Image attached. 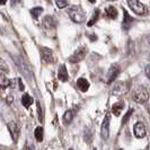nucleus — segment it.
I'll return each mask as SVG.
<instances>
[{"mask_svg": "<svg viewBox=\"0 0 150 150\" xmlns=\"http://www.w3.org/2000/svg\"><path fill=\"white\" fill-rule=\"evenodd\" d=\"M68 14H69V17L71 18V21L77 23V24H81L86 19V14H85V11H83V8L80 6H71V7H69Z\"/></svg>", "mask_w": 150, "mask_h": 150, "instance_id": "nucleus-1", "label": "nucleus"}, {"mask_svg": "<svg viewBox=\"0 0 150 150\" xmlns=\"http://www.w3.org/2000/svg\"><path fill=\"white\" fill-rule=\"evenodd\" d=\"M74 117H75V112L72 110H68L67 112L63 114V121L66 124H70L74 120Z\"/></svg>", "mask_w": 150, "mask_h": 150, "instance_id": "nucleus-18", "label": "nucleus"}, {"mask_svg": "<svg viewBox=\"0 0 150 150\" xmlns=\"http://www.w3.org/2000/svg\"><path fill=\"white\" fill-rule=\"evenodd\" d=\"M107 1H116V0H107Z\"/></svg>", "mask_w": 150, "mask_h": 150, "instance_id": "nucleus-35", "label": "nucleus"}, {"mask_svg": "<svg viewBox=\"0 0 150 150\" xmlns=\"http://www.w3.org/2000/svg\"><path fill=\"white\" fill-rule=\"evenodd\" d=\"M42 13H43V8L42 7H35L33 9H30V15L34 19H38Z\"/></svg>", "mask_w": 150, "mask_h": 150, "instance_id": "nucleus-22", "label": "nucleus"}, {"mask_svg": "<svg viewBox=\"0 0 150 150\" xmlns=\"http://www.w3.org/2000/svg\"><path fill=\"white\" fill-rule=\"evenodd\" d=\"M144 72H146V76H147V78L150 80V64H148V66H146V68H144Z\"/></svg>", "mask_w": 150, "mask_h": 150, "instance_id": "nucleus-27", "label": "nucleus"}, {"mask_svg": "<svg viewBox=\"0 0 150 150\" xmlns=\"http://www.w3.org/2000/svg\"><path fill=\"white\" fill-rule=\"evenodd\" d=\"M119 150H123V149H119Z\"/></svg>", "mask_w": 150, "mask_h": 150, "instance_id": "nucleus-39", "label": "nucleus"}, {"mask_svg": "<svg viewBox=\"0 0 150 150\" xmlns=\"http://www.w3.org/2000/svg\"><path fill=\"white\" fill-rule=\"evenodd\" d=\"M105 11H106V16L110 19H115L117 17V10L114 7H112V6H108V7L106 8Z\"/></svg>", "mask_w": 150, "mask_h": 150, "instance_id": "nucleus-19", "label": "nucleus"}, {"mask_svg": "<svg viewBox=\"0 0 150 150\" xmlns=\"http://www.w3.org/2000/svg\"><path fill=\"white\" fill-rule=\"evenodd\" d=\"M132 96H133V99H134L137 103L144 104L148 100V98H149V91H148V89L146 87L140 86V87H138L133 91V95Z\"/></svg>", "mask_w": 150, "mask_h": 150, "instance_id": "nucleus-2", "label": "nucleus"}, {"mask_svg": "<svg viewBox=\"0 0 150 150\" xmlns=\"http://www.w3.org/2000/svg\"><path fill=\"white\" fill-rule=\"evenodd\" d=\"M34 103V99H33V97L30 96V95H28V94H24L22 97V104L24 107H26V108H28L32 104Z\"/></svg>", "mask_w": 150, "mask_h": 150, "instance_id": "nucleus-17", "label": "nucleus"}, {"mask_svg": "<svg viewBox=\"0 0 150 150\" xmlns=\"http://www.w3.org/2000/svg\"><path fill=\"white\" fill-rule=\"evenodd\" d=\"M21 4V0H11V4H13V6H15L16 4Z\"/></svg>", "mask_w": 150, "mask_h": 150, "instance_id": "nucleus-30", "label": "nucleus"}, {"mask_svg": "<svg viewBox=\"0 0 150 150\" xmlns=\"http://www.w3.org/2000/svg\"><path fill=\"white\" fill-rule=\"evenodd\" d=\"M7 128H8V131H9L10 135H11V138H13V140H14L15 142H17L18 137H19V130H18L17 123H16L15 121H11V122H9L7 124Z\"/></svg>", "mask_w": 150, "mask_h": 150, "instance_id": "nucleus-11", "label": "nucleus"}, {"mask_svg": "<svg viewBox=\"0 0 150 150\" xmlns=\"http://www.w3.org/2000/svg\"><path fill=\"white\" fill-rule=\"evenodd\" d=\"M132 113H133V108H130L128 112H127V114L123 116V119H122V124H123V125H124V124H127V122H128L129 119L131 117Z\"/></svg>", "mask_w": 150, "mask_h": 150, "instance_id": "nucleus-24", "label": "nucleus"}, {"mask_svg": "<svg viewBox=\"0 0 150 150\" xmlns=\"http://www.w3.org/2000/svg\"><path fill=\"white\" fill-rule=\"evenodd\" d=\"M148 43H149V44H150V35H149V36H148Z\"/></svg>", "mask_w": 150, "mask_h": 150, "instance_id": "nucleus-34", "label": "nucleus"}, {"mask_svg": "<svg viewBox=\"0 0 150 150\" xmlns=\"http://www.w3.org/2000/svg\"><path fill=\"white\" fill-rule=\"evenodd\" d=\"M58 78L60 79L61 81H68V79H69V75H68V71H67V68L64 64H62L60 66L59 68V71H58Z\"/></svg>", "mask_w": 150, "mask_h": 150, "instance_id": "nucleus-13", "label": "nucleus"}, {"mask_svg": "<svg viewBox=\"0 0 150 150\" xmlns=\"http://www.w3.org/2000/svg\"><path fill=\"white\" fill-rule=\"evenodd\" d=\"M41 55H42V60L45 63H53L54 62V55L51 49L49 47H41Z\"/></svg>", "mask_w": 150, "mask_h": 150, "instance_id": "nucleus-10", "label": "nucleus"}, {"mask_svg": "<svg viewBox=\"0 0 150 150\" xmlns=\"http://www.w3.org/2000/svg\"><path fill=\"white\" fill-rule=\"evenodd\" d=\"M77 86H78V88L81 90L83 93H86L88 90V88H89V83L85 78H79L77 80Z\"/></svg>", "mask_w": 150, "mask_h": 150, "instance_id": "nucleus-15", "label": "nucleus"}, {"mask_svg": "<svg viewBox=\"0 0 150 150\" xmlns=\"http://www.w3.org/2000/svg\"><path fill=\"white\" fill-rule=\"evenodd\" d=\"M11 102H13V97H11V96H10V97L8 96V97H7V103H8V104H11Z\"/></svg>", "mask_w": 150, "mask_h": 150, "instance_id": "nucleus-31", "label": "nucleus"}, {"mask_svg": "<svg viewBox=\"0 0 150 150\" xmlns=\"http://www.w3.org/2000/svg\"><path fill=\"white\" fill-rule=\"evenodd\" d=\"M69 150H74V149H69Z\"/></svg>", "mask_w": 150, "mask_h": 150, "instance_id": "nucleus-38", "label": "nucleus"}, {"mask_svg": "<svg viewBox=\"0 0 150 150\" xmlns=\"http://www.w3.org/2000/svg\"><path fill=\"white\" fill-rule=\"evenodd\" d=\"M55 5L58 6V8H66L68 5V0H55Z\"/></svg>", "mask_w": 150, "mask_h": 150, "instance_id": "nucleus-25", "label": "nucleus"}, {"mask_svg": "<svg viewBox=\"0 0 150 150\" xmlns=\"http://www.w3.org/2000/svg\"><path fill=\"white\" fill-rule=\"evenodd\" d=\"M24 150H35V147L33 143H30V144H26L25 146V149Z\"/></svg>", "mask_w": 150, "mask_h": 150, "instance_id": "nucleus-28", "label": "nucleus"}, {"mask_svg": "<svg viewBox=\"0 0 150 150\" xmlns=\"http://www.w3.org/2000/svg\"><path fill=\"white\" fill-rule=\"evenodd\" d=\"M123 107H124V103H123L122 100H121V102H116V103L112 106V113L115 116H120Z\"/></svg>", "mask_w": 150, "mask_h": 150, "instance_id": "nucleus-16", "label": "nucleus"}, {"mask_svg": "<svg viewBox=\"0 0 150 150\" xmlns=\"http://www.w3.org/2000/svg\"><path fill=\"white\" fill-rule=\"evenodd\" d=\"M89 2H91V4H94V2H96V0H88Z\"/></svg>", "mask_w": 150, "mask_h": 150, "instance_id": "nucleus-33", "label": "nucleus"}, {"mask_svg": "<svg viewBox=\"0 0 150 150\" xmlns=\"http://www.w3.org/2000/svg\"><path fill=\"white\" fill-rule=\"evenodd\" d=\"M13 59L15 61L17 68L19 69V71L25 76V78H26V79H30V78H32V71H30V67L27 66V63L23 60L21 57H17V55H14Z\"/></svg>", "mask_w": 150, "mask_h": 150, "instance_id": "nucleus-3", "label": "nucleus"}, {"mask_svg": "<svg viewBox=\"0 0 150 150\" xmlns=\"http://www.w3.org/2000/svg\"><path fill=\"white\" fill-rule=\"evenodd\" d=\"M18 83H19V90H24V88H25V87H24V85H23V81H22V79H21V78H18Z\"/></svg>", "mask_w": 150, "mask_h": 150, "instance_id": "nucleus-29", "label": "nucleus"}, {"mask_svg": "<svg viewBox=\"0 0 150 150\" xmlns=\"http://www.w3.org/2000/svg\"><path fill=\"white\" fill-rule=\"evenodd\" d=\"M121 72V68L119 64H116V63H114L111 66V68L108 69V72H107V79H106V83H112L115 79H116V77L120 75Z\"/></svg>", "mask_w": 150, "mask_h": 150, "instance_id": "nucleus-8", "label": "nucleus"}, {"mask_svg": "<svg viewBox=\"0 0 150 150\" xmlns=\"http://www.w3.org/2000/svg\"><path fill=\"white\" fill-rule=\"evenodd\" d=\"M42 24H43V27L46 28V30H52V28L55 27V22H54L53 17H51V16H45Z\"/></svg>", "mask_w": 150, "mask_h": 150, "instance_id": "nucleus-14", "label": "nucleus"}, {"mask_svg": "<svg viewBox=\"0 0 150 150\" xmlns=\"http://www.w3.org/2000/svg\"><path fill=\"white\" fill-rule=\"evenodd\" d=\"M129 89H130V83H128V81H117L113 86L112 94L115 96H120V95L127 94Z\"/></svg>", "mask_w": 150, "mask_h": 150, "instance_id": "nucleus-4", "label": "nucleus"}, {"mask_svg": "<svg viewBox=\"0 0 150 150\" xmlns=\"http://www.w3.org/2000/svg\"><path fill=\"white\" fill-rule=\"evenodd\" d=\"M34 135H35V139L38 140V142H42L43 141V135H44V131L42 127H38L34 131Z\"/></svg>", "mask_w": 150, "mask_h": 150, "instance_id": "nucleus-20", "label": "nucleus"}, {"mask_svg": "<svg viewBox=\"0 0 150 150\" xmlns=\"http://www.w3.org/2000/svg\"><path fill=\"white\" fill-rule=\"evenodd\" d=\"M110 114H107L105 116V119L103 120V123L100 125V135H102V139L103 140H107L110 138V124H111V121H110Z\"/></svg>", "mask_w": 150, "mask_h": 150, "instance_id": "nucleus-7", "label": "nucleus"}, {"mask_svg": "<svg viewBox=\"0 0 150 150\" xmlns=\"http://www.w3.org/2000/svg\"><path fill=\"white\" fill-rule=\"evenodd\" d=\"M86 53H87V49H86L85 46H80V47H78L75 52H74V54L69 58V61H70L71 63H78V62H80V61H83V59H85Z\"/></svg>", "mask_w": 150, "mask_h": 150, "instance_id": "nucleus-6", "label": "nucleus"}, {"mask_svg": "<svg viewBox=\"0 0 150 150\" xmlns=\"http://www.w3.org/2000/svg\"><path fill=\"white\" fill-rule=\"evenodd\" d=\"M149 60H150V54H149Z\"/></svg>", "mask_w": 150, "mask_h": 150, "instance_id": "nucleus-37", "label": "nucleus"}, {"mask_svg": "<svg viewBox=\"0 0 150 150\" xmlns=\"http://www.w3.org/2000/svg\"><path fill=\"white\" fill-rule=\"evenodd\" d=\"M93 150H97V149H96V148H94V149H93Z\"/></svg>", "mask_w": 150, "mask_h": 150, "instance_id": "nucleus-36", "label": "nucleus"}, {"mask_svg": "<svg viewBox=\"0 0 150 150\" xmlns=\"http://www.w3.org/2000/svg\"><path fill=\"white\" fill-rule=\"evenodd\" d=\"M38 103V120L42 122V120H43V116H42V110H41V106H40V103L38 102H36Z\"/></svg>", "mask_w": 150, "mask_h": 150, "instance_id": "nucleus-26", "label": "nucleus"}, {"mask_svg": "<svg viewBox=\"0 0 150 150\" xmlns=\"http://www.w3.org/2000/svg\"><path fill=\"white\" fill-rule=\"evenodd\" d=\"M133 133H134L135 138L138 139H142L147 134V130H146V125L142 122H137L133 127Z\"/></svg>", "mask_w": 150, "mask_h": 150, "instance_id": "nucleus-9", "label": "nucleus"}, {"mask_svg": "<svg viewBox=\"0 0 150 150\" xmlns=\"http://www.w3.org/2000/svg\"><path fill=\"white\" fill-rule=\"evenodd\" d=\"M122 9H123V14H124V19H123V22H122V27H123L124 30H130V27H131V25H132V23H133V18L129 15L128 11H127L124 8H122Z\"/></svg>", "mask_w": 150, "mask_h": 150, "instance_id": "nucleus-12", "label": "nucleus"}, {"mask_svg": "<svg viewBox=\"0 0 150 150\" xmlns=\"http://www.w3.org/2000/svg\"><path fill=\"white\" fill-rule=\"evenodd\" d=\"M9 81L10 80L0 71V87L1 88H7V87H9Z\"/></svg>", "mask_w": 150, "mask_h": 150, "instance_id": "nucleus-21", "label": "nucleus"}, {"mask_svg": "<svg viewBox=\"0 0 150 150\" xmlns=\"http://www.w3.org/2000/svg\"><path fill=\"white\" fill-rule=\"evenodd\" d=\"M7 2V0H0V5H5Z\"/></svg>", "mask_w": 150, "mask_h": 150, "instance_id": "nucleus-32", "label": "nucleus"}, {"mask_svg": "<svg viewBox=\"0 0 150 150\" xmlns=\"http://www.w3.org/2000/svg\"><path fill=\"white\" fill-rule=\"evenodd\" d=\"M98 17H99V9H96V10H95V13H94V15H93V17H91V19L88 22V26L94 25L95 23L97 22Z\"/></svg>", "mask_w": 150, "mask_h": 150, "instance_id": "nucleus-23", "label": "nucleus"}, {"mask_svg": "<svg viewBox=\"0 0 150 150\" xmlns=\"http://www.w3.org/2000/svg\"><path fill=\"white\" fill-rule=\"evenodd\" d=\"M129 7L132 9V11L135 13L137 15H144L147 11V8L141 1L139 0H127Z\"/></svg>", "mask_w": 150, "mask_h": 150, "instance_id": "nucleus-5", "label": "nucleus"}]
</instances>
